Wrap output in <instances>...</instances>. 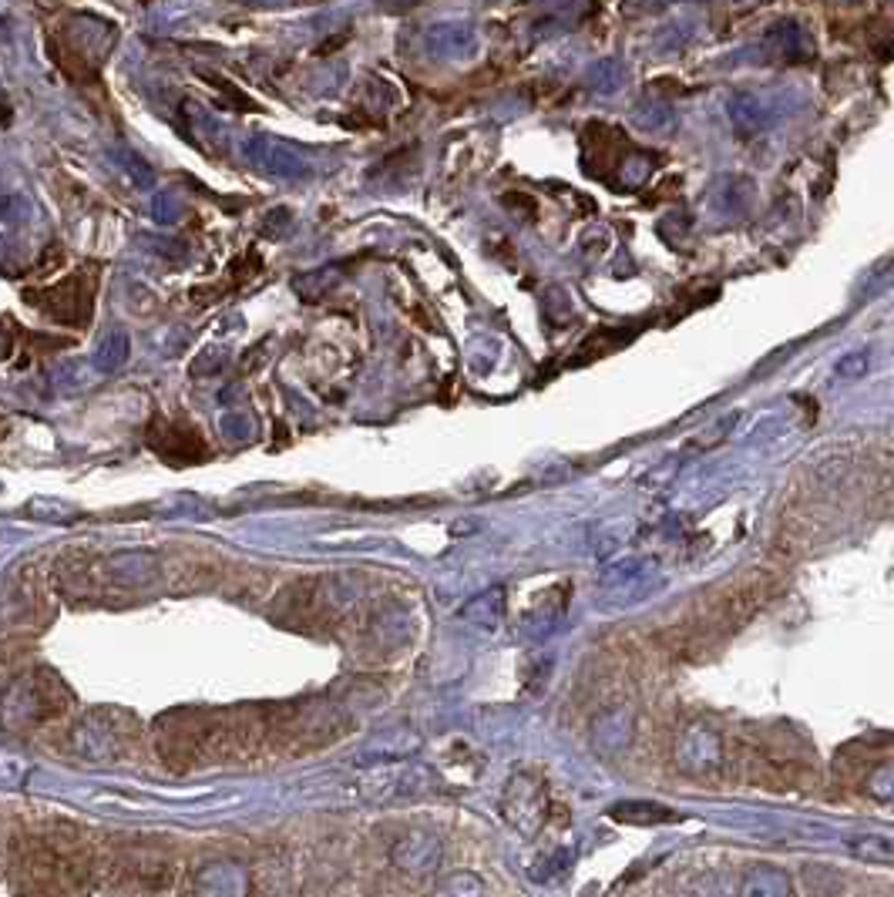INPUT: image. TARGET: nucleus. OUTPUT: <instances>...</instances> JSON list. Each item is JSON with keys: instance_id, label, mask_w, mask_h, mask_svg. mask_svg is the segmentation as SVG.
<instances>
[{"instance_id": "f257e3e1", "label": "nucleus", "mask_w": 894, "mask_h": 897, "mask_svg": "<svg viewBox=\"0 0 894 897\" xmlns=\"http://www.w3.org/2000/svg\"><path fill=\"white\" fill-rule=\"evenodd\" d=\"M11 868H14V877H24L30 884V894L68 897L85 887L91 857L82 834H74L71 827H58V831H48L45 837L24 844V861L11 857Z\"/></svg>"}, {"instance_id": "f03ea898", "label": "nucleus", "mask_w": 894, "mask_h": 897, "mask_svg": "<svg viewBox=\"0 0 894 897\" xmlns=\"http://www.w3.org/2000/svg\"><path fill=\"white\" fill-rule=\"evenodd\" d=\"M68 699L71 696L54 673L37 669L8 689V720L14 723L17 716H24V723H45L61 713Z\"/></svg>"}, {"instance_id": "7ed1b4c3", "label": "nucleus", "mask_w": 894, "mask_h": 897, "mask_svg": "<svg viewBox=\"0 0 894 897\" xmlns=\"http://www.w3.org/2000/svg\"><path fill=\"white\" fill-rule=\"evenodd\" d=\"M125 723H128V716L114 713V710L88 713L74 729V750L88 760H114L125 750V739H128Z\"/></svg>"}, {"instance_id": "20e7f679", "label": "nucleus", "mask_w": 894, "mask_h": 897, "mask_svg": "<svg viewBox=\"0 0 894 897\" xmlns=\"http://www.w3.org/2000/svg\"><path fill=\"white\" fill-rule=\"evenodd\" d=\"M246 159L256 169L277 175V179H306L309 172H314V165H309V155L303 148H296L293 142L277 138V135L249 138L246 142Z\"/></svg>"}, {"instance_id": "39448f33", "label": "nucleus", "mask_w": 894, "mask_h": 897, "mask_svg": "<svg viewBox=\"0 0 894 897\" xmlns=\"http://www.w3.org/2000/svg\"><path fill=\"white\" fill-rule=\"evenodd\" d=\"M504 816H509V824H515L522 834H535L546 824L549 797H546V787H541L531 773L512 776L509 790H504Z\"/></svg>"}, {"instance_id": "423d86ee", "label": "nucleus", "mask_w": 894, "mask_h": 897, "mask_svg": "<svg viewBox=\"0 0 894 897\" xmlns=\"http://www.w3.org/2000/svg\"><path fill=\"white\" fill-rule=\"evenodd\" d=\"M391 864L407 877H431L441 868V840L427 831H404L391 847Z\"/></svg>"}, {"instance_id": "0eeeda50", "label": "nucleus", "mask_w": 894, "mask_h": 897, "mask_svg": "<svg viewBox=\"0 0 894 897\" xmlns=\"http://www.w3.org/2000/svg\"><path fill=\"white\" fill-rule=\"evenodd\" d=\"M196 897H249V871L236 861H212L192 877Z\"/></svg>"}, {"instance_id": "6e6552de", "label": "nucleus", "mask_w": 894, "mask_h": 897, "mask_svg": "<svg viewBox=\"0 0 894 897\" xmlns=\"http://www.w3.org/2000/svg\"><path fill=\"white\" fill-rule=\"evenodd\" d=\"M596 14V0H546L535 17V37H559Z\"/></svg>"}, {"instance_id": "1a4fd4ad", "label": "nucleus", "mask_w": 894, "mask_h": 897, "mask_svg": "<svg viewBox=\"0 0 894 897\" xmlns=\"http://www.w3.org/2000/svg\"><path fill=\"white\" fill-rule=\"evenodd\" d=\"M114 871H119V877L132 881L138 890H159L169 884V864L162 861V857H155V853H145V850H128L119 864H114Z\"/></svg>"}, {"instance_id": "9d476101", "label": "nucleus", "mask_w": 894, "mask_h": 897, "mask_svg": "<svg viewBox=\"0 0 894 897\" xmlns=\"http://www.w3.org/2000/svg\"><path fill=\"white\" fill-rule=\"evenodd\" d=\"M427 48L438 58H472L478 48V37L464 24H438L434 30H427Z\"/></svg>"}, {"instance_id": "9b49d317", "label": "nucleus", "mask_w": 894, "mask_h": 897, "mask_svg": "<svg viewBox=\"0 0 894 897\" xmlns=\"http://www.w3.org/2000/svg\"><path fill=\"white\" fill-rule=\"evenodd\" d=\"M676 757L686 770H707L720 760V739L707 729H689L683 736Z\"/></svg>"}, {"instance_id": "f8f14e48", "label": "nucleus", "mask_w": 894, "mask_h": 897, "mask_svg": "<svg viewBox=\"0 0 894 897\" xmlns=\"http://www.w3.org/2000/svg\"><path fill=\"white\" fill-rule=\"evenodd\" d=\"M155 447L172 460H199L206 454V444L199 441V434L192 431V427H166L162 441H155Z\"/></svg>"}, {"instance_id": "ddd939ff", "label": "nucleus", "mask_w": 894, "mask_h": 897, "mask_svg": "<svg viewBox=\"0 0 894 897\" xmlns=\"http://www.w3.org/2000/svg\"><path fill=\"white\" fill-rule=\"evenodd\" d=\"M740 897H791V884L776 868H754L740 884Z\"/></svg>"}, {"instance_id": "4468645a", "label": "nucleus", "mask_w": 894, "mask_h": 897, "mask_svg": "<svg viewBox=\"0 0 894 897\" xmlns=\"http://www.w3.org/2000/svg\"><path fill=\"white\" fill-rule=\"evenodd\" d=\"M609 813L615 816V821H626V824H670V821H676L673 810L656 807V803H615Z\"/></svg>"}, {"instance_id": "2eb2a0df", "label": "nucleus", "mask_w": 894, "mask_h": 897, "mask_svg": "<svg viewBox=\"0 0 894 897\" xmlns=\"http://www.w3.org/2000/svg\"><path fill=\"white\" fill-rule=\"evenodd\" d=\"M434 897H488V890H485V881L478 874L454 871V874H448V877L438 881Z\"/></svg>"}, {"instance_id": "dca6fc26", "label": "nucleus", "mask_w": 894, "mask_h": 897, "mask_svg": "<svg viewBox=\"0 0 894 897\" xmlns=\"http://www.w3.org/2000/svg\"><path fill=\"white\" fill-rule=\"evenodd\" d=\"M128 360V336L125 333H111L105 343H101V354H98V367L101 370H114L119 364Z\"/></svg>"}, {"instance_id": "f3484780", "label": "nucleus", "mask_w": 894, "mask_h": 897, "mask_svg": "<svg viewBox=\"0 0 894 897\" xmlns=\"http://www.w3.org/2000/svg\"><path fill=\"white\" fill-rule=\"evenodd\" d=\"M854 850L861 857H884V861H894V844L887 840H878V837H868V840H854Z\"/></svg>"}, {"instance_id": "a211bd4d", "label": "nucleus", "mask_w": 894, "mask_h": 897, "mask_svg": "<svg viewBox=\"0 0 894 897\" xmlns=\"http://www.w3.org/2000/svg\"><path fill=\"white\" fill-rule=\"evenodd\" d=\"M865 367H868V354H850V357H844V360L837 364V373H841V377H858Z\"/></svg>"}, {"instance_id": "6ab92c4d", "label": "nucleus", "mask_w": 894, "mask_h": 897, "mask_svg": "<svg viewBox=\"0 0 894 897\" xmlns=\"http://www.w3.org/2000/svg\"><path fill=\"white\" fill-rule=\"evenodd\" d=\"M383 8H391V11H404V8H414V4H420V0H380Z\"/></svg>"}]
</instances>
